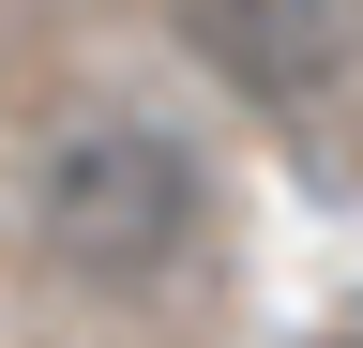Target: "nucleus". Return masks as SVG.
Instances as JSON below:
<instances>
[{"label":"nucleus","mask_w":363,"mask_h":348,"mask_svg":"<svg viewBox=\"0 0 363 348\" xmlns=\"http://www.w3.org/2000/svg\"><path fill=\"white\" fill-rule=\"evenodd\" d=\"M30 228L91 288H152L212 228V167H197V137H167V121H76V137L30 167Z\"/></svg>","instance_id":"nucleus-1"},{"label":"nucleus","mask_w":363,"mask_h":348,"mask_svg":"<svg viewBox=\"0 0 363 348\" xmlns=\"http://www.w3.org/2000/svg\"><path fill=\"white\" fill-rule=\"evenodd\" d=\"M182 30L242 106H318L363 61V0H182Z\"/></svg>","instance_id":"nucleus-2"}]
</instances>
